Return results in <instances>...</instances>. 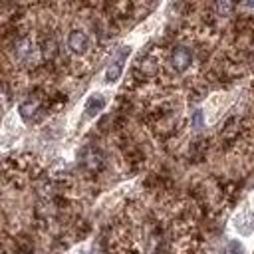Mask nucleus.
<instances>
[{"instance_id": "nucleus-1", "label": "nucleus", "mask_w": 254, "mask_h": 254, "mask_svg": "<svg viewBox=\"0 0 254 254\" xmlns=\"http://www.w3.org/2000/svg\"><path fill=\"white\" fill-rule=\"evenodd\" d=\"M190 60H192L190 50H189V48H185V46L175 48V50H173V54H171V64H173V67H175L177 71H185V69L189 67Z\"/></svg>"}, {"instance_id": "nucleus-2", "label": "nucleus", "mask_w": 254, "mask_h": 254, "mask_svg": "<svg viewBox=\"0 0 254 254\" xmlns=\"http://www.w3.org/2000/svg\"><path fill=\"white\" fill-rule=\"evenodd\" d=\"M67 46L73 54H83L89 46V40H87V34L81 32V30H71L69 36H67Z\"/></svg>"}, {"instance_id": "nucleus-3", "label": "nucleus", "mask_w": 254, "mask_h": 254, "mask_svg": "<svg viewBox=\"0 0 254 254\" xmlns=\"http://www.w3.org/2000/svg\"><path fill=\"white\" fill-rule=\"evenodd\" d=\"M107 105V97H105V93H91L89 97H87V101H85V115L87 117H95L99 111H103V107Z\"/></svg>"}, {"instance_id": "nucleus-4", "label": "nucleus", "mask_w": 254, "mask_h": 254, "mask_svg": "<svg viewBox=\"0 0 254 254\" xmlns=\"http://www.w3.org/2000/svg\"><path fill=\"white\" fill-rule=\"evenodd\" d=\"M121 71H123V60H115V62H111L107 65V69L103 73V79L107 83H113V81H117L121 77Z\"/></svg>"}, {"instance_id": "nucleus-5", "label": "nucleus", "mask_w": 254, "mask_h": 254, "mask_svg": "<svg viewBox=\"0 0 254 254\" xmlns=\"http://www.w3.org/2000/svg\"><path fill=\"white\" fill-rule=\"evenodd\" d=\"M36 109H38V103H36V101H26V103L20 105V115H22L24 119H30V117L36 113Z\"/></svg>"}, {"instance_id": "nucleus-6", "label": "nucleus", "mask_w": 254, "mask_h": 254, "mask_svg": "<svg viewBox=\"0 0 254 254\" xmlns=\"http://www.w3.org/2000/svg\"><path fill=\"white\" fill-rule=\"evenodd\" d=\"M228 250H230V254H244V246H242L238 240H232V242L228 244Z\"/></svg>"}, {"instance_id": "nucleus-7", "label": "nucleus", "mask_w": 254, "mask_h": 254, "mask_svg": "<svg viewBox=\"0 0 254 254\" xmlns=\"http://www.w3.org/2000/svg\"><path fill=\"white\" fill-rule=\"evenodd\" d=\"M216 10L222 12V16H226V14L232 10V4H228V2H220V4H216Z\"/></svg>"}]
</instances>
